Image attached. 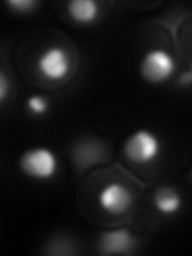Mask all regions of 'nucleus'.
<instances>
[{
    "label": "nucleus",
    "mask_w": 192,
    "mask_h": 256,
    "mask_svg": "<svg viewBox=\"0 0 192 256\" xmlns=\"http://www.w3.org/2000/svg\"><path fill=\"white\" fill-rule=\"evenodd\" d=\"M18 166L20 172L29 180L50 181L60 170V158L48 148H30L20 156Z\"/></svg>",
    "instance_id": "1"
},
{
    "label": "nucleus",
    "mask_w": 192,
    "mask_h": 256,
    "mask_svg": "<svg viewBox=\"0 0 192 256\" xmlns=\"http://www.w3.org/2000/svg\"><path fill=\"white\" fill-rule=\"evenodd\" d=\"M162 154V141L149 128H138L124 142V156L134 165H150Z\"/></svg>",
    "instance_id": "2"
},
{
    "label": "nucleus",
    "mask_w": 192,
    "mask_h": 256,
    "mask_svg": "<svg viewBox=\"0 0 192 256\" xmlns=\"http://www.w3.org/2000/svg\"><path fill=\"white\" fill-rule=\"evenodd\" d=\"M176 70L173 56L164 48H150L144 52L140 60L138 74L141 80L149 85H160L168 82Z\"/></svg>",
    "instance_id": "3"
},
{
    "label": "nucleus",
    "mask_w": 192,
    "mask_h": 256,
    "mask_svg": "<svg viewBox=\"0 0 192 256\" xmlns=\"http://www.w3.org/2000/svg\"><path fill=\"white\" fill-rule=\"evenodd\" d=\"M72 60L70 54L60 45H52L38 54L37 70L45 78L58 82L70 74Z\"/></svg>",
    "instance_id": "4"
},
{
    "label": "nucleus",
    "mask_w": 192,
    "mask_h": 256,
    "mask_svg": "<svg viewBox=\"0 0 192 256\" xmlns=\"http://www.w3.org/2000/svg\"><path fill=\"white\" fill-rule=\"evenodd\" d=\"M134 204L133 192L124 182L112 181L104 186L98 194V205L102 212L112 216L125 214Z\"/></svg>",
    "instance_id": "5"
},
{
    "label": "nucleus",
    "mask_w": 192,
    "mask_h": 256,
    "mask_svg": "<svg viewBox=\"0 0 192 256\" xmlns=\"http://www.w3.org/2000/svg\"><path fill=\"white\" fill-rule=\"evenodd\" d=\"M136 246H138V240L132 236L130 230L117 229L100 234L96 252L100 254H128L133 253Z\"/></svg>",
    "instance_id": "6"
},
{
    "label": "nucleus",
    "mask_w": 192,
    "mask_h": 256,
    "mask_svg": "<svg viewBox=\"0 0 192 256\" xmlns=\"http://www.w3.org/2000/svg\"><path fill=\"white\" fill-rule=\"evenodd\" d=\"M152 205L156 210L164 216H173L181 212L182 208V197L178 189L172 186H162L154 192L152 197Z\"/></svg>",
    "instance_id": "7"
},
{
    "label": "nucleus",
    "mask_w": 192,
    "mask_h": 256,
    "mask_svg": "<svg viewBox=\"0 0 192 256\" xmlns=\"http://www.w3.org/2000/svg\"><path fill=\"white\" fill-rule=\"evenodd\" d=\"M68 14L77 24H93L100 16V4L94 0H74L68 4Z\"/></svg>",
    "instance_id": "8"
},
{
    "label": "nucleus",
    "mask_w": 192,
    "mask_h": 256,
    "mask_svg": "<svg viewBox=\"0 0 192 256\" xmlns=\"http://www.w3.org/2000/svg\"><path fill=\"white\" fill-rule=\"evenodd\" d=\"M26 108L32 116L42 117L44 114H46L48 109H50V102H48V100L42 94H32L26 101Z\"/></svg>",
    "instance_id": "9"
},
{
    "label": "nucleus",
    "mask_w": 192,
    "mask_h": 256,
    "mask_svg": "<svg viewBox=\"0 0 192 256\" xmlns=\"http://www.w3.org/2000/svg\"><path fill=\"white\" fill-rule=\"evenodd\" d=\"M6 6L12 8L14 13L24 14V13H30L34 8L38 6V4L34 2V0H13V2H6Z\"/></svg>",
    "instance_id": "10"
},
{
    "label": "nucleus",
    "mask_w": 192,
    "mask_h": 256,
    "mask_svg": "<svg viewBox=\"0 0 192 256\" xmlns=\"http://www.w3.org/2000/svg\"><path fill=\"white\" fill-rule=\"evenodd\" d=\"M8 90H10V84H8V77L2 70L0 72V101L5 102L6 96H8Z\"/></svg>",
    "instance_id": "11"
},
{
    "label": "nucleus",
    "mask_w": 192,
    "mask_h": 256,
    "mask_svg": "<svg viewBox=\"0 0 192 256\" xmlns=\"http://www.w3.org/2000/svg\"><path fill=\"white\" fill-rule=\"evenodd\" d=\"M190 80H192V69H190L189 74H184V76H182L181 82H190Z\"/></svg>",
    "instance_id": "12"
}]
</instances>
